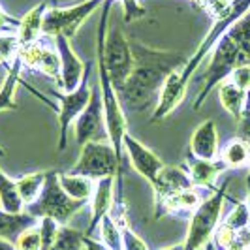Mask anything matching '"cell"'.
<instances>
[{
  "label": "cell",
  "instance_id": "cell-28",
  "mask_svg": "<svg viewBox=\"0 0 250 250\" xmlns=\"http://www.w3.org/2000/svg\"><path fill=\"white\" fill-rule=\"evenodd\" d=\"M83 237H85V233H81L75 228L59 226V231H57V237H55L51 250H85Z\"/></svg>",
  "mask_w": 250,
  "mask_h": 250
},
{
  "label": "cell",
  "instance_id": "cell-9",
  "mask_svg": "<svg viewBox=\"0 0 250 250\" xmlns=\"http://www.w3.org/2000/svg\"><path fill=\"white\" fill-rule=\"evenodd\" d=\"M19 57L23 61V68L28 72H40L55 81L61 79V57L53 38L42 36L36 43L21 45Z\"/></svg>",
  "mask_w": 250,
  "mask_h": 250
},
{
  "label": "cell",
  "instance_id": "cell-12",
  "mask_svg": "<svg viewBox=\"0 0 250 250\" xmlns=\"http://www.w3.org/2000/svg\"><path fill=\"white\" fill-rule=\"evenodd\" d=\"M123 147L128 152V158H130L132 167L152 187L158 173L162 171V167L166 166L160 160V156L154 150H150L147 145H143L139 139L130 136V134H126L125 139H123Z\"/></svg>",
  "mask_w": 250,
  "mask_h": 250
},
{
  "label": "cell",
  "instance_id": "cell-19",
  "mask_svg": "<svg viewBox=\"0 0 250 250\" xmlns=\"http://www.w3.org/2000/svg\"><path fill=\"white\" fill-rule=\"evenodd\" d=\"M23 61L21 57L17 55L13 59V62L8 66V74L4 77L2 85H0V113L2 111H13L17 109V104H15V92L17 87L23 83Z\"/></svg>",
  "mask_w": 250,
  "mask_h": 250
},
{
  "label": "cell",
  "instance_id": "cell-11",
  "mask_svg": "<svg viewBox=\"0 0 250 250\" xmlns=\"http://www.w3.org/2000/svg\"><path fill=\"white\" fill-rule=\"evenodd\" d=\"M55 40V45L59 51V57H61V79H59V85L62 92H72L75 88L81 85L83 77L87 74L88 64H85L77 53L72 47V40H68L66 36H57Z\"/></svg>",
  "mask_w": 250,
  "mask_h": 250
},
{
  "label": "cell",
  "instance_id": "cell-40",
  "mask_svg": "<svg viewBox=\"0 0 250 250\" xmlns=\"http://www.w3.org/2000/svg\"><path fill=\"white\" fill-rule=\"evenodd\" d=\"M0 250H15L12 241H8V239L0 237Z\"/></svg>",
  "mask_w": 250,
  "mask_h": 250
},
{
  "label": "cell",
  "instance_id": "cell-4",
  "mask_svg": "<svg viewBox=\"0 0 250 250\" xmlns=\"http://www.w3.org/2000/svg\"><path fill=\"white\" fill-rule=\"evenodd\" d=\"M249 10H250V0H231L222 12L214 15L213 26L209 28V32L205 34V38L201 40V43L198 45L196 53L192 57H188L185 66L181 68V75H183V79L187 83H190L192 75L198 72L200 64L203 62V59L211 55L214 45L222 40V36H226L229 32V28L235 25Z\"/></svg>",
  "mask_w": 250,
  "mask_h": 250
},
{
  "label": "cell",
  "instance_id": "cell-8",
  "mask_svg": "<svg viewBox=\"0 0 250 250\" xmlns=\"http://www.w3.org/2000/svg\"><path fill=\"white\" fill-rule=\"evenodd\" d=\"M88 77H90V64H88V70L81 85L72 90V92H62V90H53L51 94L61 102V105L57 107V117H59V150L62 152L68 145V134H70V128L77 121V117L83 113V109L88 105L90 102V94H92V88L88 85Z\"/></svg>",
  "mask_w": 250,
  "mask_h": 250
},
{
  "label": "cell",
  "instance_id": "cell-34",
  "mask_svg": "<svg viewBox=\"0 0 250 250\" xmlns=\"http://www.w3.org/2000/svg\"><path fill=\"white\" fill-rule=\"evenodd\" d=\"M235 239H237V231H233L231 228H228V226L222 222V224H218V228L214 229L213 245L220 250H228L229 245H231Z\"/></svg>",
  "mask_w": 250,
  "mask_h": 250
},
{
  "label": "cell",
  "instance_id": "cell-21",
  "mask_svg": "<svg viewBox=\"0 0 250 250\" xmlns=\"http://www.w3.org/2000/svg\"><path fill=\"white\" fill-rule=\"evenodd\" d=\"M59 183L62 190L75 201H85L88 203L92 194H94V188H96V181L94 179H88L83 175H74V173H68V171H59Z\"/></svg>",
  "mask_w": 250,
  "mask_h": 250
},
{
  "label": "cell",
  "instance_id": "cell-36",
  "mask_svg": "<svg viewBox=\"0 0 250 250\" xmlns=\"http://www.w3.org/2000/svg\"><path fill=\"white\" fill-rule=\"evenodd\" d=\"M229 81L233 85H237L239 88H243L245 92H250V64H241L237 66L231 75H229Z\"/></svg>",
  "mask_w": 250,
  "mask_h": 250
},
{
  "label": "cell",
  "instance_id": "cell-6",
  "mask_svg": "<svg viewBox=\"0 0 250 250\" xmlns=\"http://www.w3.org/2000/svg\"><path fill=\"white\" fill-rule=\"evenodd\" d=\"M121 160L109 143V139L104 141H88L81 147L77 162L68 169V173L83 175L88 179H104V177L121 175Z\"/></svg>",
  "mask_w": 250,
  "mask_h": 250
},
{
  "label": "cell",
  "instance_id": "cell-45",
  "mask_svg": "<svg viewBox=\"0 0 250 250\" xmlns=\"http://www.w3.org/2000/svg\"><path fill=\"white\" fill-rule=\"evenodd\" d=\"M173 250H183V247H175Z\"/></svg>",
  "mask_w": 250,
  "mask_h": 250
},
{
  "label": "cell",
  "instance_id": "cell-39",
  "mask_svg": "<svg viewBox=\"0 0 250 250\" xmlns=\"http://www.w3.org/2000/svg\"><path fill=\"white\" fill-rule=\"evenodd\" d=\"M83 245H85V250H111L109 247H105L102 241H96V239L85 235L83 237Z\"/></svg>",
  "mask_w": 250,
  "mask_h": 250
},
{
  "label": "cell",
  "instance_id": "cell-30",
  "mask_svg": "<svg viewBox=\"0 0 250 250\" xmlns=\"http://www.w3.org/2000/svg\"><path fill=\"white\" fill-rule=\"evenodd\" d=\"M21 43L17 32H0V64H4L6 68L13 62V59L19 55Z\"/></svg>",
  "mask_w": 250,
  "mask_h": 250
},
{
  "label": "cell",
  "instance_id": "cell-13",
  "mask_svg": "<svg viewBox=\"0 0 250 250\" xmlns=\"http://www.w3.org/2000/svg\"><path fill=\"white\" fill-rule=\"evenodd\" d=\"M187 88L188 83L183 79L181 68H179L166 79L162 90H160V96H158V102L154 105V111L150 115V125L162 123L164 119H167L171 113L175 111L187 96Z\"/></svg>",
  "mask_w": 250,
  "mask_h": 250
},
{
  "label": "cell",
  "instance_id": "cell-20",
  "mask_svg": "<svg viewBox=\"0 0 250 250\" xmlns=\"http://www.w3.org/2000/svg\"><path fill=\"white\" fill-rule=\"evenodd\" d=\"M201 203V196L198 188L192 187L188 190H183L175 196L167 198L162 203L158 211H154V218H162L164 214H177V213H194Z\"/></svg>",
  "mask_w": 250,
  "mask_h": 250
},
{
  "label": "cell",
  "instance_id": "cell-43",
  "mask_svg": "<svg viewBox=\"0 0 250 250\" xmlns=\"http://www.w3.org/2000/svg\"><path fill=\"white\" fill-rule=\"evenodd\" d=\"M247 187H249V190H250V167H249V175H247Z\"/></svg>",
  "mask_w": 250,
  "mask_h": 250
},
{
  "label": "cell",
  "instance_id": "cell-22",
  "mask_svg": "<svg viewBox=\"0 0 250 250\" xmlns=\"http://www.w3.org/2000/svg\"><path fill=\"white\" fill-rule=\"evenodd\" d=\"M218 160L228 169L250 167V145L241 138H231L218 152Z\"/></svg>",
  "mask_w": 250,
  "mask_h": 250
},
{
  "label": "cell",
  "instance_id": "cell-16",
  "mask_svg": "<svg viewBox=\"0 0 250 250\" xmlns=\"http://www.w3.org/2000/svg\"><path fill=\"white\" fill-rule=\"evenodd\" d=\"M187 169L194 187L209 188L211 192H214L216 190V179L222 175L228 167L218 158L216 160H203V158H196L194 154L188 152Z\"/></svg>",
  "mask_w": 250,
  "mask_h": 250
},
{
  "label": "cell",
  "instance_id": "cell-46",
  "mask_svg": "<svg viewBox=\"0 0 250 250\" xmlns=\"http://www.w3.org/2000/svg\"><path fill=\"white\" fill-rule=\"evenodd\" d=\"M169 250H173V249H169Z\"/></svg>",
  "mask_w": 250,
  "mask_h": 250
},
{
  "label": "cell",
  "instance_id": "cell-23",
  "mask_svg": "<svg viewBox=\"0 0 250 250\" xmlns=\"http://www.w3.org/2000/svg\"><path fill=\"white\" fill-rule=\"evenodd\" d=\"M40 220L36 216L32 214L25 213H19V214H13V213H6L4 209H0V237L8 239V241H15L19 237L25 229L36 226Z\"/></svg>",
  "mask_w": 250,
  "mask_h": 250
},
{
  "label": "cell",
  "instance_id": "cell-37",
  "mask_svg": "<svg viewBox=\"0 0 250 250\" xmlns=\"http://www.w3.org/2000/svg\"><path fill=\"white\" fill-rule=\"evenodd\" d=\"M237 138L245 139L250 145V92L247 94L243 115H241V119L237 121Z\"/></svg>",
  "mask_w": 250,
  "mask_h": 250
},
{
  "label": "cell",
  "instance_id": "cell-47",
  "mask_svg": "<svg viewBox=\"0 0 250 250\" xmlns=\"http://www.w3.org/2000/svg\"><path fill=\"white\" fill-rule=\"evenodd\" d=\"M104 2H105V0H104Z\"/></svg>",
  "mask_w": 250,
  "mask_h": 250
},
{
  "label": "cell",
  "instance_id": "cell-42",
  "mask_svg": "<svg viewBox=\"0 0 250 250\" xmlns=\"http://www.w3.org/2000/svg\"><path fill=\"white\" fill-rule=\"evenodd\" d=\"M245 203H247V207H249V211H250V190H249V196H247V201H245Z\"/></svg>",
  "mask_w": 250,
  "mask_h": 250
},
{
  "label": "cell",
  "instance_id": "cell-24",
  "mask_svg": "<svg viewBox=\"0 0 250 250\" xmlns=\"http://www.w3.org/2000/svg\"><path fill=\"white\" fill-rule=\"evenodd\" d=\"M247 94L243 88H239L237 85H233L229 79L222 81L218 85V98H220V104L226 111L229 113L235 121L241 119L243 115V109H245V102H247Z\"/></svg>",
  "mask_w": 250,
  "mask_h": 250
},
{
  "label": "cell",
  "instance_id": "cell-15",
  "mask_svg": "<svg viewBox=\"0 0 250 250\" xmlns=\"http://www.w3.org/2000/svg\"><path fill=\"white\" fill-rule=\"evenodd\" d=\"M115 179L117 177H104L96 181L94 194L90 198V222L85 235L92 237L94 229H98L102 218L111 213L113 201H115Z\"/></svg>",
  "mask_w": 250,
  "mask_h": 250
},
{
  "label": "cell",
  "instance_id": "cell-17",
  "mask_svg": "<svg viewBox=\"0 0 250 250\" xmlns=\"http://www.w3.org/2000/svg\"><path fill=\"white\" fill-rule=\"evenodd\" d=\"M190 154L203 160H216L218 158V130L213 119L203 121L190 138Z\"/></svg>",
  "mask_w": 250,
  "mask_h": 250
},
{
  "label": "cell",
  "instance_id": "cell-32",
  "mask_svg": "<svg viewBox=\"0 0 250 250\" xmlns=\"http://www.w3.org/2000/svg\"><path fill=\"white\" fill-rule=\"evenodd\" d=\"M15 250H40L42 249V231H40V222L32 228L25 229L19 237L13 241Z\"/></svg>",
  "mask_w": 250,
  "mask_h": 250
},
{
  "label": "cell",
  "instance_id": "cell-26",
  "mask_svg": "<svg viewBox=\"0 0 250 250\" xmlns=\"http://www.w3.org/2000/svg\"><path fill=\"white\" fill-rule=\"evenodd\" d=\"M47 175H49V171H32V173H25V175L15 179L17 190L25 201V207L38 200V196L42 194V190L45 187Z\"/></svg>",
  "mask_w": 250,
  "mask_h": 250
},
{
  "label": "cell",
  "instance_id": "cell-29",
  "mask_svg": "<svg viewBox=\"0 0 250 250\" xmlns=\"http://www.w3.org/2000/svg\"><path fill=\"white\" fill-rule=\"evenodd\" d=\"M98 229H100V241L105 247H109L111 250H123V233L111 214L102 218Z\"/></svg>",
  "mask_w": 250,
  "mask_h": 250
},
{
  "label": "cell",
  "instance_id": "cell-18",
  "mask_svg": "<svg viewBox=\"0 0 250 250\" xmlns=\"http://www.w3.org/2000/svg\"><path fill=\"white\" fill-rule=\"evenodd\" d=\"M49 8V2H40L34 8H30L28 12L21 17L19 28H17V38L21 45H30L36 43L40 38L43 36V17Z\"/></svg>",
  "mask_w": 250,
  "mask_h": 250
},
{
  "label": "cell",
  "instance_id": "cell-35",
  "mask_svg": "<svg viewBox=\"0 0 250 250\" xmlns=\"http://www.w3.org/2000/svg\"><path fill=\"white\" fill-rule=\"evenodd\" d=\"M121 233H123V250H149L145 241L128 224L121 226Z\"/></svg>",
  "mask_w": 250,
  "mask_h": 250
},
{
  "label": "cell",
  "instance_id": "cell-41",
  "mask_svg": "<svg viewBox=\"0 0 250 250\" xmlns=\"http://www.w3.org/2000/svg\"><path fill=\"white\" fill-rule=\"evenodd\" d=\"M192 2H196V4H198V6H201V8H203V10H205V8H207V6H209V4H211V2H213V0H192Z\"/></svg>",
  "mask_w": 250,
  "mask_h": 250
},
{
  "label": "cell",
  "instance_id": "cell-10",
  "mask_svg": "<svg viewBox=\"0 0 250 250\" xmlns=\"http://www.w3.org/2000/svg\"><path fill=\"white\" fill-rule=\"evenodd\" d=\"M74 134L75 143L81 145V147L88 141H104V139H107L105 119H104V104H102V94L98 85L92 87L88 105L77 117L74 126Z\"/></svg>",
  "mask_w": 250,
  "mask_h": 250
},
{
  "label": "cell",
  "instance_id": "cell-3",
  "mask_svg": "<svg viewBox=\"0 0 250 250\" xmlns=\"http://www.w3.org/2000/svg\"><path fill=\"white\" fill-rule=\"evenodd\" d=\"M88 203H85V201L72 200L59 183V171L49 169V175H47L42 194L38 196V200L34 203L26 205L25 211L32 216H36L38 220L40 218H53L59 226H66L74 214H77L81 209H85Z\"/></svg>",
  "mask_w": 250,
  "mask_h": 250
},
{
  "label": "cell",
  "instance_id": "cell-25",
  "mask_svg": "<svg viewBox=\"0 0 250 250\" xmlns=\"http://www.w3.org/2000/svg\"><path fill=\"white\" fill-rule=\"evenodd\" d=\"M0 209H4L6 213H25V201L21 198L15 179L6 175L0 167Z\"/></svg>",
  "mask_w": 250,
  "mask_h": 250
},
{
  "label": "cell",
  "instance_id": "cell-7",
  "mask_svg": "<svg viewBox=\"0 0 250 250\" xmlns=\"http://www.w3.org/2000/svg\"><path fill=\"white\" fill-rule=\"evenodd\" d=\"M104 6V0H81L74 6H49L43 17V36H66L68 40L77 34L81 25L96 10Z\"/></svg>",
  "mask_w": 250,
  "mask_h": 250
},
{
  "label": "cell",
  "instance_id": "cell-14",
  "mask_svg": "<svg viewBox=\"0 0 250 250\" xmlns=\"http://www.w3.org/2000/svg\"><path fill=\"white\" fill-rule=\"evenodd\" d=\"M192 179L183 167L177 166H164L162 171L158 173L154 185H152V192H154V211H158L162 207V203L167 198L175 196L183 190L192 188Z\"/></svg>",
  "mask_w": 250,
  "mask_h": 250
},
{
  "label": "cell",
  "instance_id": "cell-33",
  "mask_svg": "<svg viewBox=\"0 0 250 250\" xmlns=\"http://www.w3.org/2000/svg\"><path fill=\"white\" fill-rule=\"evenodd\" d=\"M123 6V17L125 23H132V21H139L143 17H147V8L141 4V0H121Z\"/></svg>",
  "mask_w": 250,
  "mask_h": 250
},
{
  "label": "cell",
  "instance_id": "cell-5",
  "mask_svg": "<svg viewBox=\"0 0 250 250\" xmlns=\"http://www.w3.org/2000/svg\"><path fill=\"white\" fill-rule=\"evenodd\" d=\"M241 64H245V61H243V55L239 51L237 43L229 38V34L222 36V40L211 51V62H209V68H207L205 77H203V87H201L200 94L194 100V109L196 111L201 109L203 102L207 100L211 90L214 87H218L222 81L229 79L231 72Z\"/></svg>",
  "mask_w": 250,
  "mask_h": 250
},
{
  "label": "cell",
  "instance_id": "cell-31",
  "mask_svg": "<svg viewBox=\"0 0 250 250\" xmlns=\"http://www.w3.org/2000/svg\"><path fill=\"white\" fill-rule=\"evenodd\" d=\"M224 224L228 226V228H231L233 231H237V233L249 228L250 211H249V207H247L245 201H235V207H233L231 213L224 218Z\"/></svg>",
  "mask_w": 250,
  "mask_h": 250
},
{
  "label": "cell",
  "instance_id": "cell-38",
  "mask_svg": "<svg viewBox=\"0 0 250 250\" xmlns=\"http://www.w3.org/2000/svg\"><path fill=\"white\" fill-rule=\"evenodd\" d=\"M19 21H21V19L8 15V13L4 12V8L0 6V32H13V30L17 32Z\"/></svg>",
  "mask_w": 250,
  "mask_h": 250
},
{
  "label": "cell",
  "instance_id": "cell-27",
  "mask_svg": "<svg viewBox=\"0 0 250 250\" xmlns=\"http://www.w3.org/2000/svg\"><path fill=\"white\" fill-rule=\"evenodd\" d=\"M229 38L237 43L245 64H250V10L229 28Z\"/></svg>",
  "mask_w": 250,
  "mask_h": 250
},
{
  "label": "cell",
  "instance_id": "cell-44",
  "mask_svg": "<svg viewBox=\"0 0 250 250\" xmlns=\"http://www.w3.org/2000/svg\"><path fill=\"white\" fill-rule=\"evenodd\" d=\"M0 156H6V150H4V147L0 145Z\"/></svg>",
  "mask_w": 250,
  "mask_h": 250
},
{
  "label": "cell",
  "instance_id": "cell-48",
  "mask_svg": "<svg viewBox=\"0 0 250 250\" xmlns=\"http://www.w3.org/2000/svg\"><path fill=\"white\" fill-rule=\"evenodd\" d=\"M247 250H249V249H247Z\"/></svg>",
  "mask_w": 250,
  "mask_h": 250
},
{
  "label": "cell",
  "instance_id": "cell-1",
  "mask_svg": "<svg viewBox=\"0 0 250 250\" xmlns=\"http://www.w3.org/2000/svg\"><path fill=\"white\" fill-rule=\"evenodd\" d=\"M130 43L134 53V70L117 94L123 105L141 113L152 104L156 105L166 79L175 70L183 68L187 59L179 53L154 49L136 40H130Z\"/></svg>",
  "mask_w": 250,
  "mask_h": 250
},
{
  "label": "cell",
  "instance_id": "cell-2",
  "mask_svg": "<svg viewBox=\"0 0 250 250\" xmlns=\"http://www.w3.org/2000/svg\"><path fill=\"white\" fill-rule=\"evenodd\" d=\"M228 187L229 181L226 179L213 194L200 203V207L192 213L188 222V231L183 250H203L213 241L214 229L220 224V216L224 209V201L228 198Z\"/></svg>",
  "mask_w": 250,
  "mask_h": 250
}]
</instances>
